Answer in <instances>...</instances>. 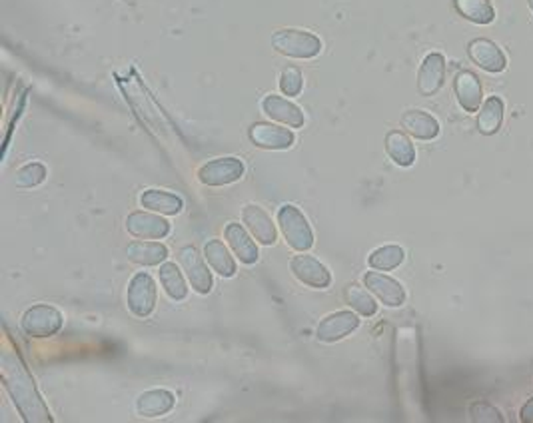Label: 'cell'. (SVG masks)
<instances>
[{
    "label": "cell",
    "mask_w": 533,
    "mask_h": 423,
    "mask_svg": "<svg viewBox=\"0 0 533 423\" xmlns=\"http://www.w3.org/2000/svg\"><path fill=\"white\" fill-rule=\"evenodd\" d=\"M3 380L27 421H50V415L42 405L41 396L36 394L35 383L28 378L25 365L19 362V358H9V354H4Z\"/></svg>",
    "instance_id": "cell-1"
},
{
    "label": "cell",
    "mask_w": 533,
    "mask_h": 423,
    "mask_svg": "<svg viewBox=\"0 0 533 423\" xmlns=\"http://www.w3.org/2000/svg\"><path fill=\"white\" fill-rule=\"evenodd\" d=\"M272 46L290 58H316L322 52V41L308 30L282 28L272 36Z\"/></svg>",
    "instance_id": "cell-2"
},
{
    "label": "cell",
    "mask_w": 533,
    "mask_h": 423,
    "mask_svg": "<svg viewBox=\"0 0 533 423\" xmlns=\"http://www.w3.org/2000/svg\"><path fill=\"white\" fill-rule=\"evenodd\" d=\"M278 226L282 234H284L288 246L296 250V252H308L313 246V232L308 220L292 204H286V206L278 210Z\"/></svg>",
    "instance_id": "cell-3"
},
{
    "label": "cell",
    "mask_w": 533,
    "mask_h": 423,
    "mask_svg": "<svg viewBox=\"0 0 533 423\" xmlns=\"http://www.w3.org/2000/svg\"><path fill=\"white\" fill-rule=\"evenodd\" d=\"M62 322H65V318H62V313L57 308L38 304L25 311V316H22V330L30 338H50V335L60 330Z\"/></svg>",
    "instance_id": "cell-4"
},
{
    "label": "cell",
    "mask_w": 533,
    "mask_h": 423,
    "mask_svg": "<svg viewBox=\"0 0 533 423\" xmlns=\"http://www.w3.org/2000/svg\"><path fill=\"white\" fill-rule=\"evenodd\" d=\"M244 176V162L234 156H226V158L210 160L200 166L198 180L204 186H228L238 182Z\"/></svg>",
    "instance_id": "cell-5"
},
{
    "label": "cell",
    "mask_w": 533,
    "mask_h": 423,
    "mask_svg": "<svg viewBox=\"0 0 533 423\" xmlns=\"http://www.w3.org/2000/svg\"><path fill=\"white\" fill-rule=\"evenodd\" d=\"M127 302L130 311L138 318H148L156 305V281L151 273L140 272L130 280Z\"/></svg>",
    "instance_id": "cell-6"
},
{
    "label": "cell",
    "mask_w": 533,
    "mask_h": 423,
    "mask_svg": "<svg viewBox=\"0 0 533 423\" xmlns=\"http://www.w3.org/2000/svg\"><path fill=\"white\" fill-rule=\"evenodd\" d=\"M178 260H180V265H182L188 281H190L192 289H196L198 294H210L214 281H212V273L208 270V265L204 264L198 250L192 246L182 248L178 252Z\"/></svg>",
    "instance_id": "cell-7"
},
{
    "label": "cell",
    "mask_w": 533,
    "mask_h": 423,
    "mask_svg": "<svg viewBox=\"0 0 533 423\" xmlns=\"http://www.w3.org/2000/svg\"><path fill=\"white\" fill-rule=\"evenodd\" d=\"M252 144L258 148H264V150H288L292 148L296 142V136L292 130L276 127V124H266V122H258L248 132Z\"/></svg>",
    "instance_id": "cell-8"
},
{
    "label": "cell",
    "mask_w": 533,
    "mask_h": 423,
    "mask_svg": "<svg viewBox=\"0 0 533 423\" xmlns=\"http://www.w3.org/2000/svg\"><path fill=\"white\" fill-rule=\"evenodd\" d=\"M127 230L140 240H162L170 234V222L148 212H132L127 218Z\"/></svg>",
    "instance_id": "cell-9"
},
{
    "label": "cell",
    "mask_w": 533,
    "mask_h": 423,
    "mask_svg": "<svg viewBox=\"0 0 533 423\" xmlns=\"http://www.w3.org/2000/svg\"><path fill=\"white\" fill-rule=\"evenodd\" d=\"M467 54L477 66L485 70V73L499 74L504 73L507 66V58L504 50H501L496 42L488 41V38H475V41L469 42Z\"/></svg>",
    "instance_id": "cell-10"
},
{
    "label": "cell",
    "mask_w": 533,
    "mask_h": 423,
    "mask_svg": "<svg viewBox=\"0 0 533 423\" xmlns=\"http://www.w3.org/2000/svg\"><path fill=\"white\" fill-rule=\"evenodd\" d=\"M290 268H292V273L302 281V284L310 286V288L324 289L330 286V281H332V276H330V272H328L326 265L320 260H316L313 256H308L304 252L300 256H294Z\"/></svg>",
    "instance_id": "cell-11"
},
{
    "label": "cell",
    "mask_w": 533,
    "mask_h": 423,
    "mask_svg": "<svg viewBox=\"0 0 533 423\" xmlns=\"http://www.w3.org/2000/svg\"><path fill=\"white\" fill-rule=\"evenodd\" d=\"M364 284L370 292L378 297L382 304L390 305V308H398L406 302V292L399 281L386 276L382 272H366Z\"/></svg>",
    "instance_id": "cell-12"
},
{
    "label": "cell",
    "mask_w": 533,
    "mask_h": 423,
    "mask_svg": "<svg viewBox=\"0 0 533 423\" xmlns=\"http://www.w3.org/2000/svg\"><path fill=\"white\" fill-rule=\"evenodd\" d=\"M262 111L272 120L284 124L288 128H302L305 122L300 106L294 104L292 100L278 96V94H270L262 100Z\"/></svg>",
    "instance_id": "cell-13"
},
{
    "label": "cell",
    "mask_w": 533,
    "mask_h": 423,
    "mask_svg": "<svg viewBox=\"0 0 533 423\" xmlns=\"http://www.w3.org/2000/svg\"><path fill=\"white\" fill-rule=\"evenodd\" d=\"M359 326V319L354 311H336L324 318L318 326V340L326 343L340 342L350 335Z\"/></svg>",
    "instance_id": "cell-14"
},
{
    "label": "cell",
    "mask_w": 533,
    "mask_h": 423,
    "mask_svg": "<svg viewBox=\"0 0 533 423\" xmlns=\"http://www.w3.org/2000/svg\"><path fill=\"white\" fill-rule=\"evenodd\" d=\"M445 81V58L440 52H432L423 58L418 74V90L421 96H434L440 92Z\"/></svg>",
    "instance_id": "cell-15"
},
{
    "label": "cell",
    "mask_w": 533,
    "mask_h": 423,
    "mask_svg": "<svg viewBox=\"0 0 533 423\" xmlns=\"http://www.w3.org/2000/svg\"><path fill=\"white\" fill-rule=\"evenodd\" d=\"M242 220H244V226L248 228V232L252 234V236L260 242L264 246H274L278 240V232L276 226H274L272 218L266 214V212L256 206V204H248L242 212Z\"/></svg>",
    "instance_id": "cell-16"
},
{
    "label": "cell",
    "mask_w": 533,
    "mask_h": 423,
    "mask_svg": "<svg viewBox=\"0 0 533 423\" xmlns=\"http://www.w3.org/2000/svg\"><path fill=\"white\" fill-rule=\"evenodd\" d=\"M224 236H226V242H228V246L232 248L234 256H236L242 264L252 265L258 262L260 252H258L256 242L252 240L254 236H250L244 226L238 222H230L228 226H226Z\"/></svg>",
    "instance_id": "cell-17"
},
{
    "label": "cell",
    "mask_w": 533,
    "mask_h": 423,
    "mask_svg": "<svg viewBox=\"0 0 533 423\" xmlns=\"http://www.w3.org/2000/svg\"><path fill=\"white\" fill-rule=\"evenodd\" d=\"M453 90H456V96L460 106L464 108L466 112H477L482 108L483 102V90H482V82L474 73L469 70H464L456 76L453 81Z\"/></svg>",
    "instance_id": "cell-18"
},
{
    "label": "cell",
    "mask_w": 533,
    "mask_h": 423,
    "mask_svg": "<svg viewBox=\"0 0 533 423\" xmlns=\"http://www.w3.org/2000/svg\"><path fill=\"white\" fill-rule=\"evenodd\" d=\"M174 404L176 397L168 389H151L136 399V411L143 418H160L166 415Z\"/></svg>",
    "instance_id": "cell-19"
},
{
    "label": "cell",
    "mask_w": 533,
    "mask_h": 423,
    "mask_svg": "<svg viewBox=\"0 0 533 423\" xmlns=\"http://www.w3.org/2000/svg\"><path fill=\"white\" fill-rule=\"evenodd\" d=\"M402 128L418 140H434L440 135V122L423 111H407L402 116Z\"/></svg>",
    "instance_id": "cell-20"
},
{
    "label": "cell",
    "mask_w": 533,
    "mask_h": 423,
    "mask_svg": "<svg viewBox=\"0 0 533 423\" xmlns=\"http://www.w3.org/2000/svg\"><path fill=\"white\" fill-rule=\"evenodd\" d=\"M140 206H143L144 210L156 212V214H162V216H176L182 212L184 202L176 194L154 190L152 188V190H146V192H143V196H140Z\"/></svg>",
    "instance_id": "cell-21"
},
{
    "label": "cell",
    "mask_w": 533,
    "mask_h": 423,
    "mask_svg": "<svg viewBox=\"0 0 533 423\" xmlns=\"http://www.w3.org/2000/svg\"><path fill=\"white\" fill-rule=\"evenodd\" d=\"M204 260L208 262L210 268L214 270L218 276L232 278L234 273H236V262H234L228 248H226L224 242L220 240L206 242V246H204Z\"/></svg>",
    "instance_id": "cell-22"
},
{
    "label": "cell",
    "mask_w": 533,
    "mask_h": 423,
    "mask_svg": "<svg viewBox=\"0 0 533 423\" xmlns=\"http://www.w3.org/2000/svg\"><path fill=\"white\" fill-rule=\"evenodd\" d=\"M127 256L138 265H160L168 258V248L160 242H132Z\"/></svg>",
    "instance_id": "cell-23"
},
{
    "label": "cell",
    "mask_w": 533,
    "mask_h": 423,
    "mask_svg": "<svg viewBox=\"0 0 533 423\" xmlns=\"http://www.w3.org/2000/svg\"><path fill=\"white\" fill-rule=\"evenodd\" d=\"M504 100L499 96H490L480 108V114H477V130L485 136L496 135L501 128V122H504Z\"/></svg>",
    "instance_id": "cell-24"
},
{
    "label": "cell",
    "mask_w": 533,
    "mask_h": 423,
    "mask_svg": "<svg viewBox=\"0 0 533 423\" xmlns=\"http://www.w3.org/2000/svg\"><path fill=\"white\" fill-rule=\"evenodd\" d=\"M386 152L390 158L402 168L412 166L415 162V148L412 144V140L399 130H391L386 136Z\"/></svg>",
    "instance_id": "cell-25"
},
{
    "label": "cell",
    "mask_w": 533,
    "mask_h": 423,
    "mask_svg": "<svg viewBox=\"0 0 533 423\" xmlns=\"http://www.w3.org/2000/svg\"><path fill=\"white\" fill-rule=\"evenodd\" d=\"M456 11L474 25H490L496 19V11L490 0H453Z\"/></svg>",
    "instance_id": "cell-26"
},
{
    "label": "cell",
    "mask_w": 533,
    "mask_h": 423,
    "mask_svg": "<svg viewBox=\"0 0 533 423\" xmlns=\"http://www.w3.org/2000/svg\"><path fill=\"white\" fill-rule=\"evenodd\" d=\"M160 284L164 288V292H166L168 297H172L174 302L184 300V297L188 296L186 280L176 264L166 262L160 265Z\"/></svg>",
    "instance_id": "cell-27"
},
{
    "label": "cell",
    "mask_w": 533,
    "mask_h": 423,
    "mask_svg": "<svg viewBox=\"0 0 533 423\" xmlns=\"http://www.w3.org/2000/svg\"><path fill=\"white\" fill-rule=\"evenodd\" d=\"M404 250L399 246H382L378 250H374V252L370 254V265L374 270H380V272H390L398 268L399 264L404 262Z\"/></svg>",
    "instance_id": "cell-28"
},
{
    "label": "cell",
    "mask_w": 533,
    "mask_h": 423,
    "mask_svg": "<svg viewBox=\"0 0 533 423\" xmlns=\"http://www.w3.org/2000/svg\"><path fill=\"white\" fill-rule=\"evenodd\" d=\"M346 300L350 304V308L358 311L359 316L370 318L375 311H378V304H375L370 289H364L359 286H350L346 289Z\"/></svg>",
    "instance_id": "cell-29"
},
{
    "label": "cell",
    "mask_w": 533,
    "mask_h": 423,
    "mask_svg": "<svg viewBox=\"0 0 533 423\" xmlns=\"http://www.w3.org/2000/svg\"><path fill=\"white\" fill-rule=\"evenodd\" d=\"M44 178H46V168L42 166V164L30 162L17 172L14 182H17V186H20V188H35L38 184H42Z\"/></svg>",
    "instance_id": "cell-30"
},
{
    "label": "cell",
    "mask_w": 533,
    "mask_h": 423,
    "mask_svg": "<svg viewBox=\"0 0 533 423\" xmlns=\"http://www.w3.org/2000/svg\"><path fill=\"white\" fill-rule=\"evenodd\" d=\"M304 86V76L300 70L296 66H286L280 74V90L286 94V96H297L302 92Z\"/></svg>",
    "instance_id": "cell-31"
},
{
    "label": "cell",
    "mask_w": 533,
    "mask_h": 423,
    "mask_svg": "<svg viewBox=\"0 0 533 423\" xmlns=\"http://www.w3.org/2000/svg\"><path fill=\"white\" fill-rule=\"evenodd\" d=\"M472 418L477 423H501L504 418H501V413L496 410V407H491L490 404H474L472 405Z\"/></svg>",
    "instance_id": "cell-32"
},
{
    "label": "cell",
    "mask_w": 533,
    "mask_h": 423,
    "mask_svg": "<svg viewBox=\"0 0 533 423\" xmlns=\"http://www.w3.org/2000/svg\"><path fill=\"white\" fill-rule=\"evenodd\" d=\"M521 419L523 421H533V399L521 410Z\"/></svg>",
    "instance_id": "cell-33"
},
{
    "label": "cell",
    "mask_w": 533,
    "mask_h": 423,
    "mask_svg": "<svg viewBox=\"0 0 533 423\" xmlns=\"http://www.w3.org/2000/svg\"><path fill=\"white\" fill-rule=\"evenodd\" d=\"M529 9L533 11V0H529Z\"/></svg>",
    "instance_id": "cell-34"
}]
</instances>
